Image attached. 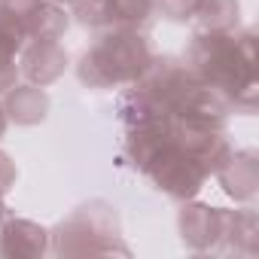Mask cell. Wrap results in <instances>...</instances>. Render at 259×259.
Masks as SVG:
<instances>
[{
  "mask_svg": "<svg viewBox=\"0 0 259 259\" xmlns=\"http://www.w3.org/2000/svg\"><path fill=\"white\" fill-rule=\"evenodd\" d=\"M186 67L223 89L229 98L247 82L256 76V52H253V34L244 31V34H235V31H223V34H213V31H201L192 37L189 43V52H186Z\"/></svg>",
  "mask_w": 259,
  "mask_h": 259,
  "instance_id": "obj_1",
  "label": "cell"
},
{
  "mask_svg": "<svg viewBox=\"0 0 259 259\" xmlns=\"http://www.w3.org/2000/svg\"><path fill=\"white\" fill-rule=\"evenodd\" d=\"M147 40L132 28H113L104 34L79 61V79L92 89H110L119 82H135L150 64Z\"/></svg>",
  "mask_w": 259,
  "mask_h": 259,
  "instance_id": "obj_2",
  "label": "cell"
},
{
  "mask_svg": "<svg viewBox=\"0 0 259 259\" xmlns=\"http://www.w3.org/2000/svg\"><path fill=\"white\" fill-rule=\"evenodd\" d=\"M144 171L153 177V183L159 189H165L174 198H192L207 177V168L195 156L183 153L171 138L159 147V153L147 162Z\"/></svg>",
  "mask_w": 259,
  "mask_h": 259,
  "instance_id": "obj_3",
  "label": "cell"
},
{
  "mask_svg": "<svg viewBox=\"0 0 259 259\" xmlns=\"http://www.w3.org/2000/svg\"><path fill=\"white\" fill-rule=\"evenodd\" d=\"M229 110H232V98L223 89H217V85H210V82H204L198 76L183 89V95L171 107V113H177V116H183L189 122L217 125V128L226 122Z\"/></svg>",
  "mask_w": 259,
  "mask_h": 259,
  "instance_id": "obj_4",
  "label": "cell"
},
{
  "mask_svg": "<svg viewBox=\"0 0 259 259\" xmlns=\"http://www.w3.org/2000/svg\"><path fill=\"white\" fill-rule=\"evenodd\" d=\"M195 79V73L186 67V61H177V58H150V64L144 67V73L135 79L138 89H144L147 95L159 98L162 104L174 107V101L183 95V89Z\"/></svg>",
  "mask_w": 259,
  "mask_h": 259,
  "instance_id": "obj_5",
  "label": "cell"
},
{
  "mask_svg": "<svg viewBox=\"0 0 259 259\" xmlns=\"http://www.w3.org/2000/svg\"><path fill=\"white\" fill-rule=\"evenodd\" d=\"M180 232L195 250H207L226 238V213L207 204H189L180 217Z\"/></svg>",
  "mask_w": 259,
  "mask_h": 259,
  "instance_id": "obj_6",
  "label": "cell"
},
{
  "mask_svg": "<svg viewBox=\"0 0 259 259\" xmlns=\"http://www.w3.org/2000/svg\"><path fill=\"white\" fill-rule=\"evenodd\" d=\"M64 64H67V55L58 46V40H31L22 49V70L40 85L58 79Z\"/></svg>",
  "mask_w": 259,
  "mask_h": 259,
  "instance_id": "obj_7",
  "label": "cell"
},
{
  "mask_svg": "<svg viewBox=\"0 0 259 259\" xmlns=\"http://www.w3.org/2000/svg\"><path fill=\"white\" fill-rule=\"evenodd\" d=\"M119 113H122V119L128 122L132 132H138V128H165L168 119H171V107L162 104L159 98L147 95L144 89L128 92L119 101Z\"/></svg>",
  "mask_w": 259,
  "mask_h": 259,
  "instance_id": "obj_8",
  "label": "cell"
},
{
  "mask_svg": "<svg viewBox=\"0 0 259 259\" xmlns=\"http://www.w3.org/2000/svg\"><path fill=\"white\" fill-rule=\"evenodd\" d=\"M46 250V232L28 220L7 217L0 223V253L4 256H37Z\"/></svg>",
  "mask_w": 259,
  "mask_h": 259,
  "instance_id": "obj_9",
  "label": "cell"
},
{
  "mask_svg": "<svg viewBox=\"0 0 259 259\" xmlns=\"http://www.w3.org/2000/svg\"><path fill=\"white\" fill-rule=\"evenodd\" d=\"M4 110L22 125H34L46 116L49 101H46V92L37 89V85H13L7 92V107Z\"/></svg>",
  "mask_w": 259,
  "mask_h": 259,
  "instance_id": "obj_10",
  "label": "cell"
},
{
  "mask_svg": "<svg viewBox=\"0 0 259 259\" xmlns=\"http://www.w3.org/2000/svg\"><path fill=\"white\" fill-rule=\"evenodd\" d=\"M25 28H28L31 40H58L67 31V13L61 10V4L40 0V7L28 16Z\"/></svg>",
  "mask_w": 259,
  "mask_h": 259,
  "instance_id": "obj_11",
  "label": "cell"
},
{
  "mask_svg": "<svg viewBox=\"0 0 259 259\" xmlns=\"http://www.w3.org/2000/svg\"><path fill=\"white\" fill-rule=\"evenodd\" d=\"M217 174H220V180L226 183V189H229L235 198H247V195H253V189H256V162H253L250 153H244V156L232 153V159H229Z\"/></svg>",
  "mask_w": 259,
  "mask_h": 259,
  "instance_id": "obj_12",
  "label": "cell"
},
{
  "mask_svg": "<svg viewBox=\"0 0 259 259\" xmlns=\"http://www.w3.org/2000/svg\"><path fill=\"white\" fill-rule=\"evenodd\" d=\"M192 19H198L201 31H213V34L235 31V25H238V0H198Z\"/></svg>",
  "mask_w": 259,
  "mask_h": 259,
  "instance_id": "obj_13",
  "label": "cell"
},
{
  "mask_svg": "<svg viewBox=\"0 0 259 259\" xmlns=\"http://www.w3.org/2000/svg\"><path fill=\"white\" fill-rule=\"evenodd\" d=\"M156 0H110V28H132L150 22Z\"/></svg>",
  "mask_w": 259,
  "mask_h": 259,
  "instance_id": "obj_14",
  "label": "cell"
},
{
  "mask_svg": "<svg viewBox=\"0 0 259 259\" xmlns=\"http://www.w3.org/2000/svg\"><path fill=\"white\" fill-rule=\"evenodd\" d=\"M28 28L22 19H16L13 13H7L4 7H0V58H16L25 43H28Z\"/></svg>",
  "mask_w": 259,
  "mask_h": 259,
  "instance_id": "obj_15",
  "label": "cell"
},
{
  "mask_svg": "<svg viewBox=\"0 0 259 259\" xmlns=\"http://www.w3.org/2000/svg\"><path fill=\"white\" fill-rule=\"evenodd\" d=\"M73 7L82 25L110 28V0H73Z\"/></svg>",
  "mask_w": 259,
  "mask_h": 259,
  "instance_id": "obj_16",
  "label": "cell"
},
{
  "mask_svg": "<svg viewBox=\"0 0 259 259\" xmlns=\"http://www.w3.org/2000/svg\"><path fill=\"white\" fill-rule=\"evenodd\" d=\"M156 7L165 19H174V22H183V19H192L195 16V7L198 0H156Z\"/></svg>",
  "mask_w": 259,
  "mask_h": 259,
  "instance_id": "obj_17",
  "label": "cell"
},
{
  "mask_svg": "<svg viewBox=\"0 0 259 259\" xmlns=\"http://www.w3.org/2000/svg\"><path fill=\"white\" fill-rule=\"evenodd\" d=\"M0 7H4L7 13H13L16 19H22V22H28V16L40 7V0H0Z\"/></svg>",
  "mask_w": 259,
  "mask_h": 259,
  "instance_id": "obj_18",
  "label": "cell"
},
{
  "mask_svg": "<svg viewBox=\"0 0 259 259\" xmlns=\"http://www.w3.org/2000/svg\"><path fill=\"white\" fill-rule=\"evenodd\" d=\"M19 79V64L16 58H0V92H10Z\"/></svg>",
  "mask_w": 259,
  "mask_h": 259,
  "instance_id": "obj_19",
  "label": "cell"
},
{
  "mask_svg": "<svg viewBox=\"0 0 259 259\" xmlns=\"http://www.w3.org/2000/svg\"><path fill=\"white\" fill-rule=\"evenodd\" d=\"M13 180H16V168H13V162H10L7 153H0V198L10 192Z\"/></svg>",
  "mask_w": 259,
  "mask_h": 259,
  "instance_id": "obj_20",
  "label": "cell"
},
{
  "mask_svg": "<svg viewBox=\"0 0 259 259\" xmlns=\"http://www.w3.org/2000/svg\"><path fill=\"white\" fill-rule=\"evenodd\" d=\"M4 128H7V110H4V104H0V135H4Z\"/></svg>",
  "mask_w": 259,
  "mask_h": 259,
  "instance_id": "obj_21",
  "label": "cell"
},
{
  "mask_svg": "<svg viewBox=\"0 0 259 259\" xmlns=\"http://www.w3.org/2000/svg\"><path fill=\"white\" fill-rule=\"evenodd\" d=\"M52 4H73V0H52Z\"/></svg>",
  "mask_w": 259,
  "mask_h": 259,
  "instance_id": "obj_22",
  "label": "cell"
}]
</instances>
